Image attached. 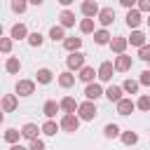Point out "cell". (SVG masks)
I'll return each mask as SVG.
<instances>
[{
  "label": "cell",
  "mask_w": 150,
  "mask_h": 150,
  "mask_svg": "<svg viewBox=\"0 0 150 150\" xmlns=\"http://www.w3.org/2000/svg\"><path fill=\"white\" fill-rule=\"evenodd\" d=\"M96 105H94V101H84V103H80V108H77V117L80 120H94L96 117Z\"/></svg>",
  "instance_id": "6da1fadb"
},
{
  "label": "cell",
  "mask_w": 150,
  "mask_h": 150,
  "mask_svg": "<svg viewBox=\"0 0 150 150\" xmlns=\"http://www.w3.org/2000/svg\"><path fill=\"white\" fill-rule=\"evenodd\" d=\"M59 124H61V129H63V131H77V129H80V117H77L75 112H68V115H63V117H61V122H59Z\"/></svg>",
  "instance_id": "7a4b0ae2"
},
{
  "label": "cell",
  "mask_w": 150,
  "mask_h": 150,
  "mask_svg": "<svg viewBox=\"0 0 150 150\" xmlns=\"http://www.w3.org/2000/svg\"><path fill=\"white\" fill-rule=\"evenodd\" d=\"M66 63H68L70 70H82V68H84V54H82V52H73V54L66 59Z\"/></svg>",
  "instance_id": "3957f363"
},
{
  "label": "cell",
  "mask_w": 150,
  "mask_h": 150,
  "mask_svg": "<svg viewBox=\"0 0 150 150\" xmlns=\"http://www.w3.org/2000/svg\"><path fill=\"white\" fill-rule=\"evenodd\" d=\"M112 70H115V63L103 61V63L98 66V80H101V82H110V80H112Z\"/></svg>",
  "instance_id": "277c9868"
},
{
  "label": "cell",
  "mask_w": 150,
  "mask_h": 150,
  "mask_svg": "<svg viewBox=\"0 0 150 150\" xmlns=\"http://www.w3.org/2000/svg\"><path fill=\"white\" fill-rule=\"evenodd\" d=\"M16 94H19V96H30V94H35V82H33V80H19V82H16Z\"/></svg>",
  "instance_id": "5b68a950"
},
{
  "label": "cell",
  "mask_w": 150,
  "mask_h": 150,
  "mask_svg": "<svg viewBox=\"0 0 150 150\" xmlns=\"http://www.w3.org/2000/svg\"><path fill=\"white\" fill-rule=\"evenodd\" d=\"M80 9H82V14H84L87 19H94V16H98V14H101L98 5H96V2H91V0L82 2V5H80Z\"/></svg>",
  "instance_id": "8992f818"
},
{
  "label": "cell",
  "mask_w": 150,
  "mask_h": 150,
  "mask_svg": "<svg viewBox=\"0 0 150 150\" xmlns=\"http://www.w3.org/2000/svg\"><path fill=\"white\" fill-rule=\"evenodd\" d=\"M105 91L101 89V84H96V82H91V84H87L84 87V96H87V101H96L98 96H103Z\"/></svg>",
  "instance_id": "52a82bcc"
},
{
  "label": "cell",
  "mask_w": 150,
  "mask_h": 150,
  "mask_svg": "<svg viewBox=\"0 0 150 150\" xmlns=\"http://www.w3.org/2000/svg\"><path fill=\"white\" fill-rule=\"evenodd\" d=\"M131 66H134V59H131V56H127V54H122V56H117V59H115V70H120V73H127Z\"/></svg>",
  "instance_id": "ba28073f"
},
{
  "label": "cell",
  "mask_w": 150,
  "mask_h": 150,
  "mask_svg": "<svg viewBox=\"0 0 150 150\" xmlns=\"http://www.w3.org/2000/svg\"><path fill=\"white\" fill-rule=\"evenodd\" d=\"M16 105H19V101H16L14 94H5L2 96V112H14Z\"/></svg>",
  "instance_id": "9c48e42d"
},
{
  "label": "cell",
  "mask_w": 150,
  "mask_h": 150,
  "mask_svg": "<svg viewBox=\"0 0 150 150\" xmlns=\"http://www.w3.org/2000/svg\"><path fill=\"white\" fill-rule=\"evenodd\" d=\"M98 21H101V26H110L115 21V9L112 7H103L101 14H98Z\"/></svg>",
  "instance_id": "30bf717a"
},
{
  "label": "cell",
  "mask_w": 150,
  "mask_h": 150,
  "mask_svg": "<svg viewBox=\"0 0 150 150\" xmlns=\"http://www.w3.org/2000/svg\"><path fill=\"white\" fill-rule=\"evenodd\" d=\"M127 42H129L127 38H120V35H117V38H112V40H110V49H112L115 54H120V56H122V54H124V49H127Z\"/></svg>",
  "instance_id": "8fae6325"
},
{
  "label": "cell",
  "mask_w": 150,
  "mask_h": 150,
  "mask_svg": "<svg viewBox=\"0 0 150 150\" xmlns=\"http://www.w3.org/2000/svg\"><path fill=\"white\" fill-rule=\"evenodd\" d=\"M38 131H42V129H38V124L28 122V124H23L21 136H23V138H28V141H35V138H38Z\"/></svg>",
  "instance_id": "7c38bea8"
},
{
  "label": "cell",
  "mask_w": 150,
  "mask_h": 150,
  "mask_svg": "<svg viewBox=\"0 0 150 150\" xmlns=\"http://www.w3.org/2000/svg\"><path fill=\"white\" fill-rule=\"evenodd\" d=\"M141 21H143V16H141V12H138V9L127 12V26H129V28H138V26H141Z\"/></svg>",
  "instance_id": "4fadbf2b"
},
{
  "label": "cell",
  "mask_w": 150,
  "mask_h": 150,
  "mask_svg": "<svg viewBox=\"0 0 150 150\" xmlns=\"http://www.w3.org/2000/svg\"><path fill=\"white\" fill-rule=\"evenodd\" d=\"M63 47L73 54V52H80V47H82V38H75V35H70V38H66L63 40Z\"/></svg>",
  "instance_id": "5bb4252c"
},
{
  "label": "cell",
  "mask_w": 150,
  "mask_h": 150,
  "mask_svg": "<svg viewBox=\"0 0 150 150\" xmlns=\"http://www.w3.org/2000/svg\"><path fill=\"white\" fill-rule=\"evenodd\" d=\"M122 91H124L122 87H115V84H112V87L105 89V98L112 101V103H120V101H122Z\"/></svg>",
  "instance_id": "9a60e30c"
},
{
  "label": "cell",
  "mask_w": 150,
  "mask_h": 150,
  "mask_svg": "<svg viewBox=\"0 0 150 150\" xmlns=\"http://www.w3.org/2000/svg\"><path fill=\"white\" fill-rule=\"evenodd\" d=\"M59 105H61V110H63L66 115H68V112H75V110L80 108V105L75 103V98H73V96H66V98H61V101H59Z\"/></svg>",
  "instance_id": "2e32d148"
},
{
  "label": "cell",
  "mask_w": 150,
  "mask_h": 150,
  "mask_svg": "<svg viewBox=\"0 0 150 150\" xmlns=\"http://www.w3.org/2000/svg\"><path fill=\"white\" fill-rule=\"evenodd\" d=\"M134 108H136V103H134L131 98H122V101L117 103V112H120V115H131Z\"/></svg>",
  "instance_id": "e0dca14e"
},
{
  "label": "cell",
  "mask_w": 150,
  "mask_h": 150,
  "mask_svg": "<svg viewBox=\"0 0 150 150\" xmlns=\"http://www.w3.org/2000/svg\"><path fill=\"white\" fill-rule=\"evenodd\" d=\"M59 84H61L63 89L73 87V84H75V75H73L70 70H63V73H59Z\"/></svg>",
  "instance_id": "ac0fdd59"
},
{
  "label": "cell",
  "mask_w": 150,
  "mask_h": 150,
  "mask_svg": "<svg viewBox=\"0 0 150 150\" xmlns=\"http://www.w3.org/2000/svg\"><path fill=\"white\" fill-rule=\"evenodd\" d=\"M59 110H61V105H59L56 101H47V103L42 105V112H45V117H49V120H52V117H56V112H59Z\"/></svg>",
  "instance_id": "d6986e66"
},
{
  "label": "cell",
  "mask_w": 150,
  "mask_h": 150,
  "mask_svg": "<svg viewBox=\"0 0 150 150\" xmlns=\"http://www.w3.org/2000/svg\"><path fill=\"white\" fill-rule=\"evenodd\" d=\"M59 19H61V26H63V28H70V26H75V14H73L70 9H63V12L59 14Z\"/></svg>",
  "instance_id": "ffe728a7"
},
{
  "label": "cell",
  "mask_w": 150,
  "mask_h": 150,
  "mask_svg": "<svg viewBox=\"0 0 150 150\" xmlns=\"http://www.w3.org/2000/svg\"><path fill=\"white\" fill-rule=\"evenodd\" d=\"M12 38H14V40H23V38H26V40H28V28H26L23 23H14V26H12Z\"/></svg>",
  "instance_id": "44dd1931"
},
{
  "label": "cell",
  "mask_w": 150,
  "mask_h": 150,
  "mask_svg": "<svg viewBox=\"0 0 150 150\" xmlns=\"http://www.w3.org/2000/svg\"><path fill=\"white\" fill-rule=\"evenodd\" d=\"M94 75H98V73H96V70H94L91 66H84V68L80 70V75H77V77H80L82 82H87V84H91V82H94Z\"/></svg>",
  "instance_id": "7402d4cb"
},
{
  "label": "cell",
  "mask_w": 150,
  "mask_h": 150,
  "mask_svg": "<svg viewBox=\"0 0 150 150\" xmlns=\"http://www.w3.org/2000/svg\"><path fill=\"white\" fill-rule=\"evenodd\" d=\"M94 42H96V45H110V33H108L105 28L96 30V33H94Z\"/></svg>",
  "instance_id": "603a6c76"
},
{
  "label": "cell",
  "mask_w": 150,
  "mask_h": 150,
  "mask_svg": "<svg viewBox=\"0 0 150 150\" xmlns=\"http://www.w3.org/2000/svg\"><path fill=\"white\" fill-rule=\"evenodd\" d=\"M5 70H7V73H19V70H21V61H19L16 56H9V59L5 61Z\"/></svg>",
  "instance_id": "cb8c5ba5"
},
{
  "label": "cell",
  "mask_w": 150,
  "mask_h": 150,
  "mask_svg": "<svg viewBox=\"0 0 150 150\" xmlns=\"http://www.w3.org/2000/svg\"><path fill=\"white\" fill-rule=\"evenodd\" d=\"M59 129H61V124H56L54 120H47V122L42 124V134H47V136H56Z\"/></svg>",
  "instance_id": "d4e9b609"
},
{
  "label": "cell",
  "mask_w": 150,
  "mask_h": 150,
  "mask_svg": "<svg viewBox=\"0 0 150 150\" xmlns=\"http://www.w3.org/2000/svg\"><path fill=\"white\" fill-rule=\"evenodd\" d=\"M49 38H52L54 42H59V40H66L63 26H52V28H49Z\"/></svg>",
  "instance_id": "484cf974"
},
{
  "label": "cell",
  "mask_w": 150,
  "mask_h": 150,
  "mask_svg": "<svg viewBox=\"0 0 150 150\" xmlns=\"http://www.w3.org/2000/svg\"><path fill=\"white\" fill-rule=\"evenodd\" d=\"M35 75H38V82H40V84H49V82H52V70H49V68H40Z\"/></svg>",
  "instance_id": "4316f807"
},
{
  "label": "cell",
  "mask_w": 150,
  "mask_h": 150,
  "mask_svg": "<svg viewBox=\"0 0 150 150\" xmlns=\"http://www.w3.org/2000/svg\"><path fill=\"white\" fill-rule=\"evenodd\" d=\"M19 138H21V131H19V129H7V131H5V141H7V143L16 145Z\"/></svg>",
  "instance_id": "83f0119b"
},
{
  "label": "cell",
  "mask_w": 150,
  "mask_h": 150,
  "mask_svg": "<svg viewBox=\"0 0 150 150\" xmlns=\"http://www.w3.org/2000/svg\"><path fill=\"white\" fill-rule=\"evenodd\" d=\"M129 42H131V45H136V47H145V35H143L141 30H134V33H131V38H129Z\"/></svg>",
  "instance_id": "f1b7e54d"
},
{
  "label": "cell",
  "mask_w": 150,
  "mask_h": 150,
  "mask_svg": "<svg viewBox=\"0 0 150 150\" xmlns=\"http://www.w3.org/2000/svg\"><path fill=\"white\" fill-rule=\"evenodd\" d=\"M122 143L124 145H136L138 143V134L136 131H124L122 134Z\"/></svg>",
  "instance_id": "f546056e"
},
{
  "label": "cell",
  "mask_w": 150,
  "mask_h": 150,
  "mask_svg": "<svg viewBox=\"0 0 150 150\" xmlns=\"http://www.w3.org/2000/svg\"><path fill=\"white\" fill-rule=\"evenodd\" d=\"M103 134H105V138H117V136H120V127H117V124H105Z\"/></svg>",
  "instance_id": "4dcf8cb0"
},
{
  "label": "cell",
  "mask_w": 150,
  "mask_h": 150,
  "mask_svg": "<svg viewBox=\"0 0 150 150\" xmlns=\"http://www.w3.org/2000/svg\"><path fill=\"white\" fill-rule=\"evenodd\" d=\"M80 30L82 33H96L94 30V19H82L80 21Z\"/></svg>",
  "instance_id": "1f68e13d"
},
{
  "label": "cell",
  "mask_w": 150,
  "mask_h": 150,
  "mask_svg": "<svg viewBox=\"0 0 150 150\" xmlns=\"http://www.w3.org/2000/svg\"><path fill=\"white\" fill-rule=\"evenodd\" d=\"M122 89H124V91H129V94H136V91H138V82L129 77V80H124V84H122Z\"/></svg>",
  "instance_id": "d6a6232c"
},
{
  "label": "cell",
  "mask_w": 150,
  "mask_h": 150,
  "mask_svg": "<svg viewBox=\"0 0 150 150\" xmlns=\"http://www.w3.org/2000/svg\"><path fill=\"white\" fill-rule=\"evenodd\" d=\"M28 45H30V47H40V45H42V35H40L38 30L30 33V35H28Z\"/></svg>",
  "instance_id": "836d02e7"
},
{
  "label": "cell",
  "mask_w": 150,
  "mask_h": 150,
  "mask_svg": "<svg viewBox=\"0 0 150 150\" xmlns=\"http://www.w3.org/2000/svg\"><path fill=\"white\" fill-rule=\"evenodd\" d=\"M136 108H141V110H145V112H148V110H150V96H145V94H143V96L136 101Z\"/></svg>",
  "instance_id": "e575fe53"
},
{
  "label": "cell",
  "mask_w": 150,
  "mask_h": 150,
  "mask_svg": "<svg viewBox=\"0 0 150 150\" xmlns=\"http://www.w3.org/2000/svg\"><path fill=\"white\" fill-rule=\"evenodd\" d=\"M0 49H2L5 54H9V52H12V40H9V38H0Z\"/></svg>",
  "instance_id": "d590c367"
},
{
  "label": "cell",
  "mask_w": 150,
  "mask_h": 150,
  "mask_svg": "<svg viewBox=\"0 0 150 150\" xmlns=\"http://www.w3.org/2000/svg\"><path fill=\"white\" fill-rule=\"evenodd\" d=\"M138 59L150 61V45H145V47H141V49H138Z\"/></svg>",
  "instance_id": "8d00e7d4"
},
{
  "label": "cell",
  "mask_w": 150,
  "mask_h": 150,
  "mask_svg": "<svg viewBox=\"0 0 150 150\" xmlns=\"http://www.w3.org/2000/svg\"><path fill=\"white\" fill-rule=\"evenodd\" d=\"M28 150H45V143H42L40 138H35V141H30V145H28Z\"/></svg>",
  "instance_id": "74e56055"
},
{
  "label": "cell",
  "mask_w": 150,
  "mask_h": 150,
  "mask_svg": "<svg viewBox=\"0 0 150 150\" xmlns=\"http://www.w3.org/2000/svg\"><path fill=\"white\" fill-rule=\"evenodd\" d=\"M141 84L150 87V70H143V73H141Z\"/></svg>",
  "instance_id": "f35d334b"
},
{
  "label": "cell",
  "mask_w": 150,
  "mask_h": 150,
  "mask_svg": "<svg viewBox=\"0 0 150 150\" xmlns=\"http://www.w3.org/2000/svg\"><path fill=\"white\" fill-rule=\"evenodd\" d=\"M26 7H28L26 2H12V9L14 12H26Z\"/></svg>",
  "instance_id": "ab89813d"
},
{
  "label": "cell",
  "mask_w": 150,
  "mask_h": 150,
  "mask_svg": "<svg viewBox=\"0 0 150 150\" xmlns=\"http://www.w3.org/2000/svg\"><path fill=\"white\" fill-rule=\"evenodd\" d=\"M138 9L141 12H150V0H141L138 2Z\"/></svg>",
  "instance_id": "60d3db41"
},
{
  "label": "cell",
  "mask_w": 150,
  "mask_h": 150,
  "mask_svg": "<svg viewBox=\"0 0 150 150\" xmlns=\"http://www.w3.org/2000/svg\"><path fill=\"white\" fill-rule=\"evenodd\" d=\"M134 5H136V2H134V0H122V7H127V9H129V12H131V9H134Z\"/></svg>",
  "instance_id": "b9f144b4"
},
{
  "label": "cell",
  "mask_w": 150,
  "mask_h": 150,
  "mask_svg": "<svg viewBox=\"0 0 150 150\" xmlns=\"http://www.w3.org/2000/svg\"><path fill=\"white\" fill-rule=\"evenodd\" d=\"M9 150H28V148H23V145H19V143H16V145H12Z\"/></svg>",
  "instance_id": "7bdbcfd3"
},
{
  "label": "cell",
  "mask_w": 150,
  "mask_h": 150,
  "mask_svg": "<svg viewBox=\"0 0 150 150\" xmlns=\"http://www.w3.org/2000/svg\"><path fill=\"white\" fill-rule=\"evenodd\" d=\"M148 23H150V16H148Z\"/></svg>",
  "instance_id": "ee69618b"
},
{
  "label": "cell",
  "mask_w": 150,
  "mask_h": 150,
  "mask_svg": "<svg viewBox=\"0 0 150 150\" xmlns=\"http://www.w3.org/2000/svg\"><path fill=\"white\" fill-rule=\"evenodd\" d=\"M148 63H150V61H148Z\"/></svg>",
  "instance_id": "f6af8a7d"
}]
</instances>
